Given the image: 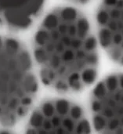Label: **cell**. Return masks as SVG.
<instances>
[{
    "label": "cell",
    "instance_id": "6da1fadb",
    "mask_svg": "<svg viewBox=\"0 0 123 134\" xmlns=\"http://www.w3.org/2000/svg\"><path fill=\"white\" fill-rule=\"evenodd\" d=\"M100 48L86 15L75 5H60L40 20L31 54L42 83L68 95L82 93L97 82Z\"/></svg>",
    "mask_w": 123,
    "mask_h": 134
},
{
    "label": "cell",
    "instance_id": "5b68a950",
    "mask_svg": "<svg viewBox=\"0 0 123 134\" xmlns=\"http://www.w3.org/2000/svg\"><path fill=\"white\" fill-rule=\"evenodd\" d=\"M95 32L100 48L123 67V0H100L95 12Z\"/></svg>",
    "mask_w": 123,
    "mask_h": 134
},
{
    "label": "cell",
    "instance_id": "8992f818",
    "mask_svg": "<svg viewBox=\"0 0 123 134\" xmlns=\"http://www.w3.org/2000/svg\"><path fill=\"white\" fill-rule=\"evenodd\" d=\"M48 0H0V30L21 32L42 16Z\"/></svg>",
    "mask_w": 123,
    "mask_h": 134
},
{
    "label": "cell",
    "instance_id": "7a4b0ae2",
    "mask_svg": "<svg viewBox=\"0 0 123 134\" xmlns=\"http://www.w3.org/2000/svg\"><path fill=\"white\" fill-rule=\"evenodd\" d=\"M38 79L25 44L0 34V128L14 126L28 115L38 96Z\"/></svg>",
    "mask_w": 123,
    "mask_h": 134
},
{
    "label": "cell",
    "instance_id": "277c9868",
    "mask_svg": "<svg viewBox=\"0 0 123 134\" xmlns=\"http://www.w3.org/2000/svg\"><path fill=\"white\" fill-rule=\"evenodd\" d=\"M89 98L93 129L103 133H123V72L96 82Z\"/></svg>",
    "mask_w": 123,
    "mask_h": 134
},
{
    "label": "cell",
    "instance_id": "3957f363",
    "mask_svg": "<svg viewBox=\"0 0 123 134\" xmlns=\"http://www.w3.org/2000/svg\"><path fill=\"white\" fill-rule=\"evenodd\" d=\"M25 126L27 133H90L89 113L79 103L64 97L49 98L33 107Z\"/></svg>",
    "mask_w": 123,
    "mask_h": 134
},
{
    "label": "cell",
    "instance_id": "52a82bcc",
    "mask_svg": "<svg viewBox=\"0 0 123 134\" xmlns=\"http://www.w3.org/2000/svg\"><path fill=\"white\" fill-rule=\"evenodd\" d=\"M74 5H85L91 2L93 0H65Z\"/></svg>",
    "mask_w": 123,
    "mask_h": 134
}]
</instances>
